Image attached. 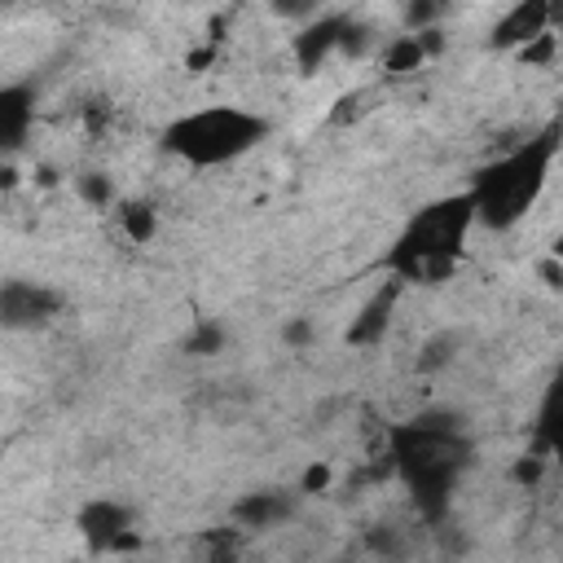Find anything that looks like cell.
<instances>
[{
	"label": "cell",
	"instance_id": "cell-1",
	"mask_svg": "<svg viewBox=\"0 0 563 563\" xmlns=\"http://www.w3.org/2000/svg\"><path fill=\"white\" fill-rule=\"evenodd\" d=\"M554 158H559V128H545V132H532V136L515 141L493 163H484L479 176L466 189L471 202H475V224H484L493 233L515 229L541 202Z\"/></svg>",
	"mask_w": 563,
	"mask_h": 563
},
{
	"label": "cell",
	"instance_id": "cell-2",
	"mask_svg": "<svg viewBox=\"0 0 563 563\" xmlns=\"http://www.w3.org/2000/svg\"><path fill=\"white\" fill-rule=\"evenodd\" d=\"M475 229V202L471 194H453L440 202H427L409 216V224L387 246V273L396 286H440L457 273V260Z\"/></svg>",
	"mask_w": 563,
	"mask_h": 563
},
{
	"label": "cell",
	"instance_id": "cell-3",
	"mask_svg": "<svg viewBox=\"0 0 563 563\" xmlns=\"http://www.w3.org/2000/svg\"><path fill=\"white\" fill-rule=\"evenodd\" d=\"M264 136H268V119H264L260 110L216 101V106H198V110L176 114V119L163 128V150H167L176 163H185V167H194V172H207V167H229V163H238V158L251 154Z\"/></svg>",
	"mask_w": 563,
	"mask_h": 563
},
{
	"label": "cell",
	"instance_id": "cell-4",
	"mask_svg": "<svg viewBox=\"0 0 563 563\" xmlns=\"http://www.w3.org/2000/svg\"><path fill=\"white\" fill-rule=\"evenodd\" d=\"M75 532L88 541V550H114L132 541V510L114 497H92L75 515Z\"/></svg>",
	"mask_w": 563,
	"mask_h": 563
},
{
	"label": "cell",
	"instance_id": "cell-5",
	"mask_svg": "<svg viewBox=\"0 0 563 563\" xmlns=\"http://www.w3.org/2000/svg\"><path fill=\"white\" fill-rule=\"evenodd\" d=\"M545 31H554V9L541 0H519L493 22V44L506 53H519L523 44H532Z\"/></svg>",
	"mask_w": 563,
	"mask_h": 563
},
{
	"label": "cell",
	"instance_id": "cell-6",
	"mask_svg": "<svg viewBox=\"0 0 563 563\" xmlns=\"http://www.w3.org/2000/svg\"><path fill=\"white\" fill-rule=\"evenodd\" d=\"M343 26H347V13H317L312 22H303V31L290 35V48H295L299 70H317L330 53H339Z\"/></svg>",
	"mask_w": 563,
	"mask_h": 563
},
{
	"label": "cell",
	"instance_id": "cell-7",
	"mask_svg": "<svg viewBox=\"0 0 563 563\" xmlns=\"http://www.w3.org/2000/svg\"><path fill=\"white\" fill-rule=\"evenodd\" d=\"M53 308H57L53 290H44L35 282H4V325L9 330L44 321V317H53Z\"/></svg>",
	"mask_w": 563,
	"mask_h": 563
},
{
	"label": "cell",
	"instance_id": "cell-8",
	"mask_svg": "<svg viewBox=\"0 0 563 563\" xmlns=\"http://www.w3.org/2000/svg\"><path fill=\"white\" fill-rule=\"evenodd\" d=\"M35 123V92L26 84H9L0 92V141L4 150H18Z\"/></svg>",
	"mask_w": 563,
	"mask_h": 563
},
{
	"label": "cell",
	"instance_id": "cell-9",
	"mask_svg": "<svg viewBox=\"0 0 563 563\" xmlns=\"http://www.w3.org/2000/svg\"><path fill=\"white\" fill-rule=\"evenodd\" d=\"M391 308H396V282L387 290H378L347 325V343H378L387 334V321H391Z\"/></svg>",
	"mask_w": 563,
	"mask_h": 563
},
{
	"label": "cell",
	"instance_id": "cell-10",
	"mask_svg": "<svg viewBox=\"0 0 563 563\" xmlns=\"http://www.w3.org/2000/svg\"><path fill=\"white\" fill-rule=\"evenodd\" d=\"M119 229L132 246H150L158 238V207L154 202H119Z\"/></svg>",
	"mask_w": 563,
	"mask_h": 563
},
{
	"label": "cell",
	"instance_id": "cell-11",
	"mask_svg": "<svg viewBox=\"0 0 563 563\" xmlns=\"http://www.w3.org/2000/svg\"><path fill=\"white\" fill-rule=\"evenodd\" d=\"M286 515V497L282 493H246L238 506H233V519L238 528H268Z\"/></svg>",
	"mask_w": 563,
	"mask_h": 563
},
{
	"label": "cell",
	"instance_id": "cell-12",
	"mask_svg": "<svg viewBox=\"0 0 563 563\" xmlns=\"http://www.w3.org/2000/svg\"><path fill=\"white\" fill-rule=\"evenodd\" d=\"M541 449H545V457L563 462V405L541 409Z\"/></svg>",
	"mask_w": 563,
	"mask_h": 563
},
{
	"label": "cell",
	"instance_id": "cell-13",
	"mask_svg": "<svg viewBox=\"0 0 563 563\" xmlns=\"http://www.w3.org/2000/svg\"><path fill=\"white\" fill-rule=\"evenodd\" d=\"M79 198H84L88 207H114V202H119V198H114V185H110L101 172L79 176Z\"/></svg>",
	"mask_w": 563,
	"mask_h": 563
},
{
	"label": "cell",
	"instance_id": "cell-14",
	"mask_svg": "<svg viewBox=\"0 0 563 563\" xmlns=\"http://www.w3.org/2000/svg\"><path fill=\"white\" fill-rule=\"evenodd\" d=\"M554 48H559V35H554V31H545V35H537L532 44H523L515 57H519L523 66H545V62L554 57Z\"/></svg>",
	"mask_w": 563,
	"mask_h": 563
},
{
	"label": "cell",
	"instance_id": "cell-15",
	"mask_svg": "<svg viewBox=\"0 0 563 563\" xmlns=\"http://www.w3.org/2000/svg\"><path fill=\"white\" fill-rule=\"evenodd\" d=\"M334 484V471H330V462H312L308 471H303V479H299V493H325Z\"/></svg>",
	"mask_w": 563,
	"mask_h": 563
}]
</instances>
